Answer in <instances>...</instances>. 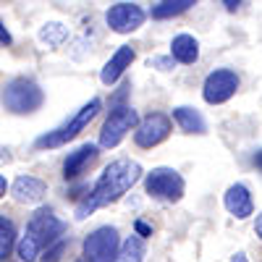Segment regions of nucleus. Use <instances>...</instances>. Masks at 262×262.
I'll list each match as a JSON object with an SVG mask.
<instances>
[{
  "mask_svg": "<svg viewBox=\"0 0 262 262\" xmlns=\"http://www.w3.org/2000/svg\"><path fill=\"white\" fill-rule=\"evenodd\" d=\"M139 179H142V165L128 158H121V160H113L111 165H105V170L100 173V179L95 181L90 194L84 196V202L76 205V221H84L97 207H105V205L121 200Z\"/></svg>",
  "mask_w": 262,
  "mask_h": 262,
  "instance_id": "nucleus-1",
  "label": "nucleus"
},
{
  "mask_svg": "<svg viewBox=\"0 0 262 262\" xmlns=\"http://www.w3.org/2000/svg\"><path fill=\"white\" fill-rule=\"evenodd\" d=\"M100 107H102V102L95 97V100H90L86 105H81L79 111L66 121V123H60L58 128H53V131H48V134H42L37 142H34V147L37 149H55V147H63V144H69L79 131H84L86 126H90L92 121H95V116L100 113Z\"/></svg>",
  "mask_w": 262,
  "mask_h": 262,
  "instance_id": "nucleus-2",
  "label": "nucleus"
},
{
  "mask_svg": "<svg viewBox=\"0 0 262 262\" xmlns=\"http://www.w3.org/2000/svg\"><path fill=\"white\" fill-rule=\"evenodd\" d=\"M42 102H45L42 86L37 81L27 79V76L11 79L3 86V105H6V111H11V113H34Z\"/></svg>",
  "mask_w": 262,
  "mask_h": 262,
  "instance_id": "nucleus-3",
  "label": "nucleus"
},
{
  "mask_svg": "<svg viewBox=\"0 0 262 262\" xmlns=\"http://www.w3.org/2000/svg\"><path fill=\"white\" fill-rule=\"evenodd\" d=\"M121 252V238L113 226H100L84 238L79 262H116Z\"/></svg>",
  "mask_w": 262,
  "mask_h": 262,
  "instance_id": "nucleus-4",
  "label": "nucleus"
},
{
  "mask_svg": "<svg viewBox=\"0 0 262 262\" xmlns=\"http://www.w3.org/2000/svg\"><path fill=\"white\" fill-rule=\"evenodd\" d=\"M139 126V116L134 107L128 105H118L111 111V116H107V121L102 123V131H100V147L102 149H113L123 142V137L128 134L131 128Z\"/></svg>",
  "mask_w": 262,
  "mask_h": 262,
  "instance_id": "nucleus-5",
  "label": "nucleus"
},
{
  "mask_svg": "<svg viewBox=\"0 0 262 262\" xmlns=\"http://www.w3.org/2000/svg\"><path fill=\"white\" fill-rule=\"evenodd\" d=\"M66 231V223L60 221V217L50 210V207H39L27 223V238H32V242L39 247V249H48L50 244L58 242V236H63Z\"/></svg>",
  "mask_w": 262,
  "mask_h": 262,
  "instance_id": "nucleus-6",
  "label": "nucleus"
},
{
  "mask_svg": "<svg viewBox=\"0 0 262 262\" xmlns=\"http://www.w3.org/2000/svg\"><path fill=\"white\" fill-rule=\"evenodd\" d=\"M144 189L149 196L165 202H179L184 196V179L173 168H152L144 176Z\"/></svg>",
  "mask_w": 262,
  "mask_h": 262,
  "instance_id": "nucleus-7",
  "label": "nucleus"
},
{
  "mask_svg": "<svg viewBox=\"0 0 262 262\" xmlns=\"http://www.w3.org/2000/svg\"><path fill=\"white\" fill-rule=\"evenodd\" d=\"M238 90V74L233 69H215L207 74L202 84V97L210 105H223L228 102Z\"/></svg>",
  "mask_w": 262,
  "mask_h": 262,
  "instance_id": "nucleus-8",
  "label": "nucleus"
},
{
  "mask_svg": "<svg viewBox=\"0 0 262 262\" xmlns=\"http://www.w3.org/2000/svg\"><path fill=\"white\" fill-rule=\"evenodd\" d=\"M170 118L165 113H149L139 121L137 131H134V142L144 149H152V147H158L160 142L168 139L170 134Z\"/></svg>",
  "mask_w": 262,
  "mask_h": 262,
  "instance_id": "nucleus-9",
  "label": "nucleus"
},
{
  "mask_svg": "<svg viewBox=\"0 0 262 262\" xmlns=\"http://www.w3.org/2000/svg\"><path fill=\"white\" fill-rule=\"evenodd\" d=\"M105 21H107V27H111L113 32L131 34V32H137L144 24V11L137 3H116V6L107 8Z\"/></svg>",
  "mask_w": 262,
  "mask_h": 262,
  "instance_id": "nucleus-10",
  "label": "nucleus"
},
{
  "mask_svg": "<svg viewBox=\"0 0 262 262\" xmlns=\"http://www.w3.org/2000/svg\"><path fill=\"white\" fill-rule=\"evenodd\" d=\"M223 205H226V210L233 217H238V221H244V217L254 215V200H252V191H249L247 184L228 186V191L223 196Z\"/></svg>",
  "mask_w": 262,
  "mask_h": 262,
  "instance_id": "nucleus-11",
  "label": "nucleus"
},
{
  "mask_svg": "<svg viewBox=\"0 0 262 262\" xmlns=\"http://www.w3.org/2000/svg\"><path fill=\"white\" fill-rule=\"evenodd\" d=\"M48 194V184L34 176H18L11 186V196L21 205H39Z\"/></svg>",
  "mask_w": 262,
  "mask_h": 262,
  "instance_id": "nucleus-12",
  "label": "nucleus"
},
{
  "mask_svg": "<svg viewBox=\"0 0 262 262\" xmlns=\"http://www.w3.org/2000/svg\"><path fill=\"white\" fill-rule=\"evenodd\" d=\"M97 155H100L97 144H92V142H86V144L76 147L74 152H69V158H66V163H63V176H66V181L81 176V173L97 160Z\"/></svg>",
  "mask_w": 262,
  "mask_h": 262,
  "instance_id": "nucleus-13",
  "label": "nucleus"
},
{
  "mask_svg": "<svg viewBox=\"0 0 262 262\" xmlns=\"http://www.w3.org/2000/svg\"><path fill=\"white\" fill-rule=\"evenodd\" d=\"M134 58H137V53H134V48L131 45H121L113 55H111V60H107L105 66H102V71H100V81L102 84H116L123 74H126V69L131 63H134Z\"/></svg>",
  "mask_w": 262,
  "mask_h": 262,
  "instance_id": "nucleus-14",
  "label": "nucleus"
},
{
  "mask_svg": "<svg viewBox=\"0 0 262 262\" xmlns=\"http://www.w3.org/2000/svg\"><path fill=\"white\" fill-rule=\"evenodd\" d=\"M170 58L184 63V66L196 63V58H200V42L191 34H176L170 42Z\"/></svg>",
  "mask_w": 262,
  "mask_h": 262,
  "instance_id": "nucleus-15",
  "label": "nucleus"
},
{
  "mask_svg": "<svg viewBox=\"0 0 262 262\" xmlns=\"http://www.w3.org/2000/svg\"><path fill=\"white\" fill-rule=\"evenodd\" d=\"M173 121H176L186 134H205L207 131V123H205V118L200 116V111H194V107H186V105H181V107H176L173 111Z\"/></svg>",
  "mask_w": 262,
  "mask_h": 262,
  "instance_id": "nucleus-16",
  "label": "nucleus"
},
{
  "mask_svg": "<svg viewBox=\"0 0 262 262\" xmlns=\"http://www.w3.org/2000/svg\"><path fill=\"white\" fill-rule=\"evenodd\" d=\"M37 39H39L45 48H50V50H53V48H60L63 42L69 39V27L60 24V21H48V24L39 29Z\"/></svg>",
  "mask_w": 262,
  "mask_h": 262,
  "instance_id": "nucleus-17",
  "label": "nucleus"
},
{
  "mask_svg": "<svg viewBox=\"0 0 262 262\" xmlns=\"http://www.w3.org/2000/svg\"><path fill=\"white\" fill-rule=\"evenodd\" d=\"M142 259H144V242H142V236L123 238L116 262H142Z\"/></svg>",
  "mask_w": 262,
  "mask_h": 262,
  "instance_id": "nucleus-18",
  "label": "nucleus"
},
{
  "mask_svg": "<svg viewBox=\"0 0 262 262\" xmlns=\"http://www.w3.org/2000/svg\"><path fill=\"white\" fill-rule=\"evenodd\" d=\"M196 0H160V3L152 8L155 18H170V16H181L184 11H189Z\"/></svg>",
  "mask_w": 262,
  "mask_h": 262,
  "instance_id": "nucleus-19",
  "label": "nucleus"
},
{
  "mask_svg": "<svg viewBox=\"0 0 262 262\" xmlns=\"http://www.w3.org/2000/svg\"><path fill=\"white\" fill-rule=\"evenodd\" d=\"M13 247H18L16 244V226H13V221L11 217H0V257H8L11 252H13Z\"/></svg>",
  "mask_w": 262,
  "mask_h": 262,
  "instance_id": "nucleus-20",
  "label": "nucleus"
},
{
  "mask_svg": "<svg viewBox=\"0 0 262 262\" xmlns=\"http://www.w3.org/2000/svg\"><path fill=\"white\" fill-rule=\"evenodd\" d=\"M63 249H66V242H58L53 249H48V252H45V262H58V259H60V254H63Z\"/></svg>",
  "mask_w": 262,
  "mask_h": 262,
  "instance_id": "nucleus-21",
  "label": "nucleus"
},
{
  "mask_svg": "<svg viewBox=\"0 0 262 262\" xmlns=\"http://www.w3.org/2000/svg\"><path fill=\"white\" fill-rule=\"evenodd\" d=\"M149 66H158L160 71H170L173 69V58H152Z\"/></svg>",
  "mask_w": 262,
  "mask_h": 262,
  "instance_id": "nucleus-22",
  "label": "nucleus"
},
{
  "mask_svg": "<svg viewBox=\"0 0 262 262\" xmlns=\"http://www.w3.org/2000/svg\"><path fill=\"white\" fill-rule=\"evenodd\" d=\"M137 233H139V236H149V233H152V228H149L144 221H137Z\"/></svg>",
  "mask_w": 262,
  "mask_h": 262,
  "instance_id": "nucleus-23",
  "label": "nucleus"
},
{
  "mask_svg": "<svg viewBox=\"0 0 262 262\" xmlns=\"http://www.w3.org/2000/svg\"><path fill=\"white\" fill-rule=\"evenodd\" d=\"M252 163H254V168L262 173V149H257L254 155H252Z\"/></svg>",
  "mask_w": 262,
  "mask_h": 262,
  "instance_id": "nucleus-24",
  "label": "nucleus"
},
{
  "mask_svg": "<svg viewBox=\"0 0 262 262\" xmlns=\"http://www.w3.org/2000/svg\"><path fill=\"white\" fill-rule=\"evenodd\" d=\"M0 42H3V45H11V34H8V29H6V24L0 27Z\"/></svg>",
  "mask_w": 262,
  "mask_h": 262,
  "instance_id": "nucleus-25",
  "label": "nucleus"
},
{
  "mask_svg": "<svg viewBox=\"0 0 262 262\" xmlns=\"http://www.w3.org/2000/svg\"><path fill=\"white\" fill-rule=\"evenodd\" d=\"M238 3H242V0H223V6H226L228 11H236V8H238Z\"/></svg>",
  "mask_w": 262,
  "mask_h": 262,
  "instance_id": "nucleus-26",
  "label": "nucleus"
},
{
  "mask_svg": "<svg viewBox=\"0 0 262 262\" xmlns=\"http://www.w3.org/2000/svg\"><path fill=\"white\" fill-rule=\"evenodd\" d=\"M254 233H257V236L262 238V212L257 215V223H254Z\"/></svg>",
  "mask_w": 262,
  "mask_h": 262,
  "instance_id": "nucleus-27",
  "label": "nucleus"
},
{
  "mask_svg": "<svg viewBox=\"0 0 262 262\" xmlns=\"http://www.w3.org/2000/svg\"><path fill=\"white\" fill-rule=\"evenodd\" d=\"M231 262H247V254H244V252H238V254H233Z\"/></svg>",
  "mask_w": 262,
  "mask_h": 262,
  "instance_id": "nucleus-28",
  "label": "nucleus"
}]
</instances>
